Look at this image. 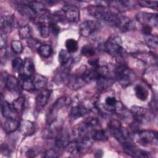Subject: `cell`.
Returning a JSON list of instances; mask_svg holds the SVG:
<instances>
[{"instance_id": "cell-6", "label": "cell", "mask_w": 158, "mask_h": 158, "mask_svg": "<svg viewBox=\"0 0 158 158\" xmlns=\"http://www.w3.org/2000/svg\"><path fill=\"white\" fill-rule=\"evenodd\" d=\"M71 100L67 97H61L59 98L49 108L47 112L46 118L48 123H51L54 120H56V115L59 109L64 107H66L70 105Z\"/></svg>"}, {"instance_id": "cell-17", "label": "cell", "mask_w": 158, "mask_h": 158, "mask_svg": "<svg viewBox=\"0 0 158 158\" xmlns=\"http://www.w3.org/2000/svg\"><path fill=\"white\" fill-rule=\"evenodd\" d=\"M70 143V136L69 135L63 131L62 129L59 131L56 136L55 144L56 146L59 149L67 148Z\"/></svg>"}, {"instance_id": "cell-43", "label": "cell", "mask_w": 158, "mask_h": 158, "mask_svg": "<svg viewBox=\"0 0 158 158\" xmlns=\"http://www.w3.org/2000/svg\"><path fill=\"white\" fill-rule=\"evenodd\" d=\"M7 44V38L5 33H1L0 36V48L1 49H5Z\"/></svg>"}, {"instance_id": "cell-12", "label": "cell", "mask_w": 158, "mask_h": 158, "mask_svg": "<svg viewBox=\"0 0 158 158\" xmlns=\"http://www.w3.org/2000/svg\"><path fill=\"white\" fill-rule=\"evenodd\" d=\"M1 29L3 33H10L16 27V20L14 15L1 17Z\"/></svg>"}, {"instance_id": "cell-9", "label": "cell", "mask_w": 158, "mask_h": 158, "mask_svg": "<svg viewBox=\"0 0 158 158\" xmlns=\"http://www.w3.org/2000/svg\"><path fill=\"white\" fill-rule=\"evenodd\" d=\"M100 27V24L94 20H86L80 23L79 31L83 36H89L97 31Z\"/></svg>"}, {"instance_id": "cell-8", "label": "cell", "mask_w": 158, "mask_h": 158, "mask_svg": "<svg viewBox=\"0 0 158 158\" xmlns=\"http://www.w3.org/2000/svg\"><path fill=\"white\" fill-rule=\"evenodd\" d=\"M86 69V67L85 68V69L82 70L78 73H75L71 75L70 77H69L68 80V83H69V86L72 89H77L83 86L85 84L88 83L86 79L85 74Z\"/></svg>"}, {"instance_id": "cell-31", "label": "cell", "mask_w": 158, "mask_h": 158, "mask_svg": "<svg viewBox=\"0 0 158 158\" xmlns=\"http://www.w3.org/2000/svg\"><path fill=\"white\" fill-rule=\"evenodd\" d=\"M31 31L30 27L27 25H22L19 29V37L22 40H29L31 38Z\"/></svg>"}, {"instance_id": "cell-46", "label": "cell", "mask_w": 158, "mask_h": 158, "mask_svg": "<svg viewBox=\"0 0 158 158\" xmlns=\"http://www.w3.org/2000/svg\"><path fill=\"white\" fill-rule=\"evenodd\" d=\"M88 63L90 65L93 67H97L99 66V60L98 59H91L88 60Z\"/></svg>"}, {"instance_id": "cell-35", "label": "cell", "mask_w": 158, "mask_h": 158, "mask_svg": "<svg viewBox=\"0 0 158 158\" xmlns=\"http://www.w3.org/2000/svg\"><path fill=\"white\" fill-rule=\"evenodd\" d=\"M38 54L43 57H49L52 52L51 46L49 44H41L37 50Z\"/></svg>"}, {"instance_id": "cell-27", "label": "cell", "mask_w": 158, "mask_h": 158, "mask_svg": "<svg viewBox=\"0 0 158 158\" xmlns=\"http://www.w3.org/2000/svg\"><path fill=\"white\" fill-rule=\"evenodd\" d=\"M134 90L135 95L138 99L143 101L146 100L148 97V92L141 85H136Z\"/></svg>"}, {"instance_id": "cell-42", "label": "cell", "mask_w": 158, "mask_h": 158, "mask_svg": "<svg viewBox=\"0 0 158 158\" xmlns=\"http://www.w3.org/2000/svg\"><path fill=\"white\" fill-rule=\"evenodd\" d=\"M58 156V154L53 149H49L46 150L45 152H44L43 155V157H57Z\"/></svg>"}, {"instance_id": "cell-40", "label": "cell", "mask_w": 158, "mask_h": 158, "mask_svg": "<svg viewBox=\"0 0 158 158\" xmlns=\"http://www.w3.org/2000/svg\"><path fill=\"white\" fill-rule=\"evenodd\" d=\"M49 25V28L50 32H51L54 35H57L60 31V27L55 22H48Z\"/></svg>"}, {"instance_id": "cell-22", "label": "cell", "mask_w": 158, "mask_h": 158, "mask_svg": "<svg viewBox=\"0 0 158 158\" xmlns=\"http://www.w3.org/2000/svg\"><path fill=\"white\" fill-rule=\"evenodd\" d=\"M108 3L120 12L128 10L133 6L132 2L130 1H114L108 2Z\"/></svg>"}, {"instance_id": "cell-10", "label": "cell", "mask_w": 158, "mask_h": 158, "mask_svg": "<svg viewBox=\"0 0 158 158\" xmlns=\"http://www.w3.org/2000/svg\"><path fill=\"white\" fill-rule=\"evenodd\" d=\"M62 13L64 17L70 22L77 23L80 19L79 9L72 4L64 5L62 8Z\"/></svg>"}, {"instance_id": "cell-45", "label": "cell", "mask_w": 158, "mask_h": 158, "mask_svg": "<svg viewBox=\"0 0 158 158\" xmlns=\"http://www.w3.org/2000/svg\"><path fill=\"white\" fill-rule=\"evenodd\" d=\"M1 62L2 64H3L4 63L6 62V48L5 49H1Z\"/></svg>"}, {"instance_id": "cell-26", "label": "cell", "mask_w": 158, "mask_h": 158, "mask_svg": "<svg viewBox=\"0 0 158 158\" xmlns=\"http://www.w3.org/2000/svg\"><path fill=\"white\" fill-rule=\"evenodd\" d=\"M33 81L36 89H44L47 83L46 78L40 74L35 75L33 79Z\"/></svg>"}, {"instance_id": "cell-18", "label": "cell", "mask_w": 158, "mask_h": 158, "mask_svg": "<svg viewBox=\"0 0 158 158\" xmlns=\"http://www.w3.org/2000/svg\"><path fill=\"white\" fill-rule=\"evenodd\" d=\"M7 89L12 93H18L19 92V81L12 75H8L6 78L5 82Z\"/></svg>"}, {"instance_id": "cell-15", "label": "cell", "mask_w": 158, "mask_h": 158, "mask_svg": "<svg viewBox=\"0 0 158 158\" xmlns=\"http://www.w3.org/2000/svg\"><path fill=\"white\" fill-rule=\"evenodd\" d=\"M51 90L43 89L36 98V106L38 109H42L48 102L51 96Z\"/></svg>"}, {"instance_id": "cell-47", "label": "cell", "mask_w": 158, "mask_h": 158, "mask_svg": "<svg viewBox=\"0 0 158 158\" xmlns=\"http://www.w3.org/2000/svg\"><path fill=\"white\" fill-rule=\"evenodd\" d=\"M143 32L144 34V35H149V34H151V31H152V27H149V26H143Z\"/></svg>"}, {"instance_id": "cell-39", "label": "cell", "mask_w": 158, "mask_h": 158, "mask_svg": "<svg viewBox=\"0 0 158 158\" xmlns=\"http://www.w3.org/2000/svg\"><path fill=\"white\" fill-rule=\"evenodd\" d=\"M11 49L14 53L20 54L23 51V46L22 43L18 40H13L11 42Z\"/></svg>"}, {"instance_id": "cell-4", "label": "cell", "mask_w": 158, "mask_h": 158, "mask_svg": "<svg viewBox=\"0 0 158 158\" xmlns=\"http://www.w3.org/2000/svg\"><path fill=\"white\" fill-rule=\"evenodd\" d=\"M122 42L120 36H110L104 44L105 51L110 56L114 57H118L123 53Z\"/></svg>"}, {"instance_id": "cell-21", "label": "cell", "mask_w": 158, "mask_h": 158, "mask_svg": "<svg viewBox=\"0 0 158 158\" xmlns=\"http://www.w3.org/2000/svg\"><path fill=\"white\" fill-rule=\"evenodd\" d=\"M59 62L62 67L69 68L72 62V57L67 50L62 49L59 52Z\"/></svg>"}, {"instance_id": "cell-5", "label": "cell", "mask_w": 158, "mask_h": 158, "mask_svg": "<svg viewBox=\"0 0 158 158\" xmlns=\"http://www.w3.org/2000/svg\"><path fill=\"white\" fill-rule=\"evenodd\" d=\"M136 141L143 146H157L158 138L156 131L152 130H141L136 133Z\"/></svg>"}, {"instance_id": "cell-34", "label": "cell", "mask_w": 158, "mask_h": 158, "mask_svg": "<svg viewBox=\"0 0 158 158\" xmlns=\"http://www.w3.org/2000/svg\"><path fill=\"white\" fill-rule=\"evenodd\" d=\"M13 107L17 111L19 114H20L23 109L25 106V98L22 96L19 97L16 99H15L12 103Z\"/></svg>"}, {"instance_id": "cell-37", "label": "cell", "mask_w": 158, "mask_h": 158, "mask_svg": "<svg viewBox=\"0 0 158 158\" xmlns=\"http://www.w3.org/2000/svg\"><path fill=\"white\" fill-rule=\"evenodd\" d=\"M137 2L141 7L151 8L154 9H157V4H158L157 1L143 0V1H138Z\"/></svg>"}, {"instance_id": "cell-29", "label": "cell", "mask_w": 158, "mask_h": 158, "mask_svg": "<svg viewBox=\"0 0 158 158\" xmlns=\"http://www.w3.org/2000/svg\"><path fill=\"white\" fill-rule=\"evenodd\" d=\"M146 44L148 47L152 49H157L158 45V38L157 35H154L152 34L146 35L144 36Z\"/></svg>"}, {"instance_id": "cell-1", "label": "cell", "mask_w": 158, "mask_h": 158, "mask_svg": "<svg viewBox=\"0 0 158 158\" xmlns=\"http://www.w3.org/2000/svg\"><path fill=\"white\" fill-rule=\"evenodd\" d=\"M87 9L91 16L98 20L106 22L113 27L115 25L119 15L109 9L104 4L90 5L87 7Z\"/></svg>"}, {"instance_id": "cell-32", "label": "cell", "mask_w": 158, "mask_h": 158, "mask_svg": "<svg viewBox=\"0 0 158 158\" xmlns=\"http://www.w3.org/2000/svg\"><path fill=\"white\" fill-rule=\"evenodd\" d=\"M91 136L93 140H94V141H104L107 139V137L105 131L101 128L93 131L91 133Z\"/></svg>"}, {"instance_id": "cell-25", "label": "cell", "mask_w": 158, "mask_h": 158, "mask_svg": "<svg viewBox=\"0 0 158 158\" xmlns=\"http://www.w3.org/2000/svg\"><path fill=\"white\" fill-rule=\"evenodd\" d=\"M23 73L24 75L27 77H31L35 73V65L31 59L29 57H27L23 61Z\"/></svg>"}, {"instance_id": "cell-3", "label": "cell", "mask_w": 158, "mask_h": 158, "mask_svg": "<svg viewBox=\"0 0 158 158\" xmlns=\"http://www.w3.org/2000/svg\"><path fill=\"white\" fill-rule=\"evenodd\" d=\"M118 103L114 94H104L98 99V108L102 113L114 114L115 113Z\"/></svg>"}, {"instance_id": "cell-2", "label": "cell", "mask_w": 158, "mask_h": 158, "mask_svg": "<svg viewBox=\"0 0 158 158\" xmlns=\"http://www.w3.org/2000/svg\"><path fill=\"white\" fill-rule=\"evenodd\" d=\"M114 73L115 78L124 87L132 84L136 79L135 73L123 64H118L114 70Z\"/></svg>"}, {"instance_id": "cell-16", "label": "cell", "mask_w": 158, "mask_h": 158, "mask_svg": "<svg viewBox=\"0 0 158 158\" xmlns=\"http://www.w3.org/2000/svg\"><path fill=\"white\" fill-rule=\"evenodd\" d=\"M146 114V110L144 107L138 106H133L131 107V114L134 119V121L138 124L143 122L145 118Z\"/></svg>"}, {"instance_id": "cell-41", "label": "cell", "mask_w": 158, "mask_h": 158, "mask_svg": "<svg viewBox=\"0 0 158 158\" xmlns=\"http://www.w3.org/2000/svg\"><path fill=\"white\" fill-rule=\"evenodd\" d=\"M28 44L29 47L31 49H35L36 50H38L39 47L41 45V44H40V43L38 40H37L36 39L31 38L28 40Z\"/></svg>"}, {"instance_id": "cell-24", "label": "cell", "mask_w": 158, "mask_h": 158, "mask_svg": "<svg viewBox=\"0 0 158 158\" xmlns=\"http://www.w3.org/2000/svg\"><path fill=\"white\" fill-rule=\"evenodd\" d=\"M88 112L87 109L83 105H77L73 107L70 111V117L73 120L78 119L83 117Z\"/></svg>"}, {"instance_id": "cell-44", "label": "cell", "mask_w": 158, "mask_h": 158, "mask_svg": "<svg viewBox=\"0 0 158 158\" xmlns=\"http://www.w3.org/2000/svg\"><path fill=\"white\" fill-rule=\"evenodd\" d=\"M38 152L39 151L37 148H30L27 151L26 155L28 157H33L36 156L38 154Z\"/></svg>"}, {"instance_id": "cell-33", "label": "cell", "mask_w": 158, "mask_h": 158, "mask_svg": "<svg viewBox=\"0 0 158 158\" xmlns=\"http://www.w3.org/2000/svg\"><path fill=\"white\" fill-rule=\"evenodd\" d=\"M66 50L69 53H74L77 51L78 49V42L73 38L67 39L65 43Z\"/></svg>"}, {"instance_id": "cell-38", "label": "cell", "mask_w": 158, "mask_h": 158, "mask_svg": "<svg viewBox=\"0 0 158 158\" xmlns=\"http://www.w3.org/2000/svg\"><path fill=\"white\" fill-rule=\"evenodd\" d=\"M23 61L20 57H16L12 62V69L15 72H20L23 68Z\"/></svg>"}, {"instance_id": "cell-28", "label": "cell", "mask_w": 158, "mask_h": 158, "mask_svg": "<svg viewBox=\"0 0 158 158\" xmlns=\"http://www.w3.org/2000/svg\"><path fill=\"white\" fill-rule=\"evenodd\" d=\"M38 28L41 37L46 38L49 36L50 30L49 28L48 23L45 21H39L38 22Z\"/></svg>"}, {"instance_id": "cell-20", "label": "cell", "mask_w": 158, "mask_h": 158, "mask_svg": "<svg viewBox=\"0 0 158 158\" xmlns=\"http://www.w3.org/2000/svg\"><path fill=\"white\" fill-rule=\"evenodd\" d=\"M132 27L133 23L130 18L124 15H119L118 21L115 27L116 28L122 32H125L131 30Z\"/></svg>"}, {"instance_id": "cell-36", "label": "cell", "mask_w": 158, "mask_h": 158, "mask_svg": "<svg viewBox=\"0 0 158 158\" xmlns=\"http://www.w3.org/2000/svg\"><path fill=\"white\" fill-rule=\"evenodd\" d=\"M81 53L85 57H92L94 56L96 51L93 46L90 44H86L81 48Z\"/></svg>"}, {"instance_id": "cell-30", "label": "cell", "mask_w": 158, "mask_h": 158, "mask_svg": "<svg viewBox=\"0 0 158 158\" xmlns=\"http://www.w3.org/2000/svg\"><path fill=\"white\" fill-rule=\"evenodd\" d=\"M138 57L146 63H156L157 62V56L154 55L153 52L139 53L137 54Z\"/></svg>"}, {"instance_id": "cell-7", "label": "cell", "mask_w": 158, "mask_h": 158, "mask_svg": "<svg viewBox=\"0 0 158 158\" xmlns=\"http://www.w3.org/2000/svg\"><path fill=\"white\" fill-rule=\"evenodd\" d=\"M136 20L143 26L157 27L158 25V18L157 14L139 12L136 14Z\"/></svg>"}, {"instance_id": "cell-11", "label": "cell", "mask_w": 158, "mask_h": 158, "mask_svg": "<svg viewBox=\"0 0 158 158\" xmlns=\"http://www.w3.org/2000/svg\"><path fill=\"white\" fill-rule=\"evenodd\" d=\"M16 8L20 14L30 20H35L38 16L37 12L28 4V1L19 2Z\"/></svg>"}, {"instance_id": "cell-13", "label": "cell", "mask_w": 158, "mask_h": 158, "mask_svg": "<svg viewBox=\"0 0 158 158\" xmlns=\"http://www.w3.org/2000/svg\"><path fill=\"white\" fill-rule=\"evenodd\" d=\"M1 111L2 116L6 118V119H17L19 115V114L13 107L12 104H10L6 101H2V98L1 101Z\"/></svg>"}, {"instance_id": "cell-23", "label": "cell", "mask_w": 158, "mask_h": 158, "mask_svg": "<svg viewBox=\"0 0 158 158\" xmlns=\"http://www.w3.org/2000/svg\"><path fill=\"white\" fill-rule=\"evenodd\" d=\"M20 121L18 119L14 118H7L6 119L4 124L2 125V129L6 133H11L15 131L19 125Z\"/></svg>"}, {"instance_id": "cell-19", "label": "cell", "mask_w": 158, "mask_h": 158, "mask_svg": "<svg viewBox=\"0 0 158 158\" xmlns=\"http://www.w3.org/2000/svg\"><path fill=\"white\" fill-rule=\"evenodd\" d=\"M19 78L20 85L24 90L28 92H32L36 89L33 81L32 79H31L30 77H27L22 73H20Z\"/></svg>"}, {"instance_id": "cell-14", "label": "cell", "mask_w": 158, "mask_h": 158, "mask_svg": "<svg viewBox=\"0 0 158 158\" xmlns=\"http://www.w3.org/2000/svg\"><path fill=\"white\" fill-rule=\"evenodd\" d=\"M18 129L20 133L25 136H31L36 131L35 125L33 122L27 120H21L19 122Z\"/></svg>"}]
</instances>
